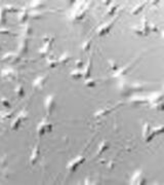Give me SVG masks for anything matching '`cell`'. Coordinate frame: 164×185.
Returning <instances> with one entry per match:
<instances>
[{"mask_svg":"<svg viewBox=\"0 0 164 185\" xmlns=\"http://www.w3.org/2000/svg\"><path fill=\"white\" fill-rule=\"evenodd\" d=\"M52 123L49 122L46 118L42 119V121L37 126V133H38L39 136H43L45 134L52 133Z\"/></svg>","mask_w":164,"mask_h":185,"instance_id":"obj_1","label":"cell"},{"mask_svg":"<svg viewBox=\"0 0 164 185\" xmlns=\"http://www.w3.org/2000/svg\"><path fill=\"white\" fill-rule=\"evenodd\" d=\"M56 106V96L54 95H49L46 99H45V108H46L47 114H52L54 111Z\"/></svg>","mask_w":164,"mask_h":185,"instance_id":"obj_2","label":"cell"},{"mask_svg":"<svg viewBox=\"0 0 164 185\" xmlns=\"http://www.w3.org/2000/svg\"><path fill=\"white\" fill-rule=\"evenodd\" d=\"M84 161H85V157H84V156H77L76 158H74V159L71 160L68 165L69 172H71V173L75 172V171L78 169L79 165H82Z\"/></svg>","mask_w":164,"mask_h":185,"instance_id":"obj_3","label":"cell"},{"mask_svg":"<svg viewBox=\"0 0 164 185\" xmlns=\"http://www.w3.org/2000/svg\"><path fill=\"white\" fill-rule=\"evenodd\" d=\"M26 119H27V113H26V112H21V113L15 118V120L12 121L11 130H13V131L19 130L20 126H21V124L23 123V121L26 120Z\"/></svg>","mask_w":164,"mask_h":185,"instance_id":"obj_4","label":"cell"},{"mask_svg":"<svg viewBox=\"0 0 164 185\" xmlns=\"http://www.w3.org/2000/svg\"><path fill=\"white\" fill-rule=\"evenodd\" d=\"M47 79L48 78H47L46 75H42V76L37 77L32 83L33 87H34V89H42L44 86H45V84H46Z\"/></svg>","mask_w":164,"mask_h":185,"instance_id":"obj_5","label":"cell"},{"mask_svg":"<svg viewBox=\"0 0 164 185\" xmlns=\"http://www.w3.org/2000/svg\"><path fill=\"white\" fill-rule=\"evenodd\" d=\"M155 137V133L149 123H146L144 128V138L147 142H150Z\"/></svg>","mask_w":164,"mask_h":185,"instance_id":"obj_6","label":"cell"},{"mask_svg":"<svg viewBox=\"0 0 164 185\" xmlns=\"http://www.w3.org/2000/svg\"><path fill=\"white\" fill-rule=\"evenodd\" d=\"M146 181H147L146 180V177H145V175L143 174L142 171H137L131 179L132 184H145Z\"/></svg>","mask_w":164,"mask_h":185,"instance_id":"obj_7","label":"cell"},{"mask_svg":"<svg viewBox=\"0 0 164 185\" xmlns=\"http://www.w3.org/2000/svg\"><path fill=\"white\" fill-rule=\"evenodd\" d=\"M2 61L3 62H9L11 64H15L17 62H20V57L17 56L13 52H8V54H4L2 58Z\"/></svg>","mask_w":164,"mask_h":185,"instance_id":"obj_8","label":"cell"},{"mask_svg":"<svg viewBox=\"0 0 164 185\" xmlns=\"http://www.w3.org/2000/svg\"><path fill=\"white\" fill-rule=\"evenodd\" d=\"M113 25H114V21L108 23V24L103 25V26H100V27L98 29V34L100 35V36H104V35L108 34V33L110 32V30L112 29Z\"/></svg>","mask_w":164,"mask_h":185,"instance_id":"obj_9","label":"cell"},{"mask_svg":"<svg viewBox=\"0 0 164 185\" xmlns=\"http://www.w3.org/2000/svg\"><path fill=\"white\" fill-rule=\"evenodd\" d=\"M39 156H40V146L36 145L33 148V151L31 153V157H30V163H31V165H35L38 161Z\"/></svg>","mask_w":164,"mask_h":185,"instance_id":"obj_10","label":"cell"},{"mask_svg":"<svg viewBox=\"0 0 164 185\" xmlns=\"http://www.w3.org/2000/svg\"><path fill=\"white\" fill-rule=\"evenodd\" d=\"M29 40L24 37L22 38L20 41V44H19V52H28V48H29Z\"/></svg>","mask_w":164,"mask_h":185,"instance_id":"obj_11","label":"cell"},{"mask_svg":"<svg viewBox=\"0 0 164 185\" xmlns=\"http://www.w3.org/2000/svg\"><path fill=\"white\" fill-rule=\"evenodd\" d=\"M52 42H54V38H52V39L49 40V41L47 42H44V45L42 46V48H40V54H46L49 52V50H50V48H52Z\"/></svg>","mask_w":164,"mask_h":185,"instance_id":"obj_12","label":"cell"},{"mask_svg":"<svg viewBox=\"0 0 164 185\" xmlns=\"http://www.w3.org/2000/svg\"><path fill=\"white\" fill-rule=\"evenodd\" d=\"M91 69H92V60L89 59L87 65H86L85 72H84V74H83V76L85 79H88V78H90L91 77Z\"/></svg>","mask_w":164,"mask_h":185,"instance_id":"obj_13","label":"cell"},{"mask_svg":"<svg viewBox=\"0 0 164 185\" xmlns=\"http://www.w3.org/2000/svg\"><path fill=\"white\" fill-rule=\"evenodd\" d=\"M2 76L8 79H15L17 74H15V72L12 69H5L2 71Z\"/></svg>","mask_w":164,"mask_h":185,"instance_id":"obj_14","label":"cell"},{"mask_svg":"<svg viewBox=\"0 0 164 185\" xmlns=\"http://www.w3.org/2000/svg\"><path fill=\"white\" fill-rule=\"evenodd\" d=\"M6 15H7V10L5 7H0V24H6Z\"/></svg>","mask_w":164,"mask_h":185,"instance_id":"obj_15","label":"cell"},{"mask_svg":"<svg viewBox=\"0 0 164 185\" xmlns=\"http://www.w3.org/2000/svg\"><path fill=\"white\" fill-rule=\"evenodd\" d=\"M28 19H29V11L28 10H22L19 13V22L20 23H25Z\"/></svg>","mask_w":164,"mask_h":185,"instance_id":"obj_16","label":"cell"},{"mask_svg":"<svg viewBox=\"0 0 164 185\" xmlns=\"http://www.w3.org/2000/svg\"><path fill=\"white\" fill-rule=\"evenodd\" d=\"M109 147H110V143H109L108 141H103L100 144V147H98V154L105 152L107 149H109Z\"/></svg>","mask_w":164,"mask_h":185,"instance_id":"obj_17","label":"cell"},{"mask_svg":"<svg viewBox=\"0 0 164 185\" xmlns=\"http://www.w3.org/2000/svg\"><path fill=\"white\" fill-rule=\"evenodd\" d=\"M44 6H45V4L42 1H33L31 3V7L33 8V10H40Z\"/></svg>","mask_w":164,"mask_h":185,"instance_id":"obj_18","label":"cell"},{"mask_svg":"<svg viewBox=\"0 0 164 185\" xmlns=\"http://www.w3.org/2000/svg\"><path fill=\"white\" fill-rule=\"evenodd\" d=\"M70 60H71V56L69 54V52H65L59 58V63L60 64H65V63H68Z\"/></svg>","mask_w":164,"mask_h":185,"instance_id":"obj_19","label":"cell"},{"mask_svg":"<svg viewBox=\"0 0 164 185\" xmlns=\"http://www.w3.org/2000/svg\"><path fill=\"white\" fill-rule=\"evenodd\" d=\"M47 63H48V65H49V67H50V68H56V67L60 64L59 59H56V58H52V57H50V58H48V59H47Z\"/></svg>","mask_w":164,"mask_h":185,"instance_id":"obj_20","label":"cell"},{"mask_svg":"<svg viewBox=\"0 0 164 185\" xmlns=\"http://www.w3.org/2000/svg\"><path fill=\"white\" fill-rule=\"evenodd\" d=\"M15 94H17V97H20V98L25 96V87L23 84H19V85L15 87Z\"/></svg>","mask_w":164,"mask_h":185,"instance_id":"obj_21","label":"cell"},{"mask_svg":"<svg viewBox=\"0 0 164 185\" xmlns=\"http://www.w3.org/2000/svg\"><path fill=\"white\" fill-rule=\"evenodd\" d=\"M71 76H72V78H74V79H80L83 77V73H82L81 70L75 69L71 72Z\"/></svg>","mask_w":164,"mask_h":185,"instance_id":"obj_22","label":"cell"},{"mask_svg":"<svg viewBox=\"0 0 164 185\" xmlns=\"http://www.w3.org/2000/svg\"><path fill=\"white\" fill-rule=\"evenodd\" d=\"M132 66H133V64H129V65H127V66H125L123 69L118 70V71H117V75H120V76H122V75H125V74L127 73V72L129 71L130 69H131Z\"/></svg>","mask_w":164,"mask_h":185,"instance_id":"obj_23","label":"cell"},{"mask_svg":"<svg viewBox=\"0 0 164 185\" xmlns=\"http://www.w3.org/2000/svg\"><path fill=\"white\" fill-rule=\"evenodd\" d=\"M33 33V30L32 28H31V26H29V25H26L24 28V36L27 38V36H30V35H32Z\"/></svg>","mask_w":164,"mask_h":185,"instance_id":"obj_24","label":"cell"},{"mask_svg":"<svg viewBox=\"0 0 164 185\" xmlns=\"http://www.w3.org/2000/svg\"><path fill=\"white\" fill-rule=\"evenodd\" d=\"M0 102H1V104H2V106H4L5 108L9 109L10 107H11V104H10L9 100L6 98H1L0 99Z\"/></svg>","mask_w":164,"mask_h":185,"instance_id":"obj_25","label":"cell"},{"mask_svg":"<svg viewBox=\"0 0 164 185\" xmlns=\"http://www.w3.org/2000/svg\"><path fill=\"white\" fill-rule=\"evenodd\" d=\"M96 84H98L96 80V79H92L91 77L85 80V85L86 86H91V87H93V86H96Z\"/></svg>","mask_w":164,"mask_h":185,"instance_id":"obj_26","label":"cell"},{"mask_svg":"<svg viewBox=\"0 0 164 185\" xmlns=\"http://www.w3.org/2000/svg\"><path fill=\"white\" fill-rule=\"evenodd\" d=\"M144 7H145V3H141V5H137V7H135L133 9H132L131 13H132V15H137L139 12L142 11V9Z\"/></svg>","mask_w":164,"mask_h":185,"instance_id":"obj_27","label":"cell"},{"mask_svg":"<svg viewBox=\"0 0 164 185\" xmlns=\"http://www.w3.org/2000/svg\"><path fill=\"white\" fill-rule=\"evenodd\" d=\"M90 45H91V40H88V41L84 42L83 44H82V49H83L84 52H88L89 48H90Z\"/></svg>","mask_w":164,"mask_h":185,"instance_id":"obj_28","label":"cell"},{"mask_svg":"<svg viewBox=\"0 0 164 185\" xmlns=\"http://www.w3.org/2000/svg\"><path fill=\"white\" fill-rule=\"evenodd\" d=\"M110 66H111V69L113 70V71H115V72H117L118 70H119V67L117 66V64H116L115 62L114 61H112V60H110Z\"/></svg>","mask_w":164,"mask_h":185,"instance_id":"obj_29","label":"cell"},{"mask_svg":"<svg viewBox=\"0 0 164 185\" xmlns=\"http://www.w3.org/2000/svg\"><path fill=\"white\" fill-rule=\"evenodd\" d=\"M83 65H84V63L82 62V60H76V61H75V68H76V69L80 70L81 68L83 67Z\"/></svg>","mask_w":164,"mask_h":185,"instance_id":"obj_30","label":"cell"},{"mask_svg":"<svg viewBox=\"0 0 164 185\" xmlns=\"http://www.w3.org/2000/svg\"><path fill=\"white\" fill-rule=\"evenodd\" d=\"M5 9L7 10V12H17L19 9L15 8V6H11V5H8V6H5Z\"/></svg>","mask_w":164,"mask_h":185,"instance_id":"obj_31","label":"cell"},{"mask_svg":"<svg viewBox=\"0 0 164 185\" xmlns=\"http://www.w3.org/2000/svg\"><path fill=\"white\" fill-rule=\"evenodd\" d=\"M116 9H117V6H116V5H113L112 7L109 8L108 12H107V13H108V15H113L114 13H115Z\"/></svg>","mask_w":164,"mask_h":185,"instance_id":"obj_32","label":"cell"},{"mask_svg":"<svg viewBox=\"0 0 164 185\" xmlns=\"http://www.w3.org/2000/svg\"><path fill=\"white\" fill-rule=\"evenodd\" d=\"M0 33H2V34H11V32H10L8 29H0Z\"/></svg>","mask_w":164,"mask_h":185,"instance_id":"obj_33","label":"cell"}]
</instances>
